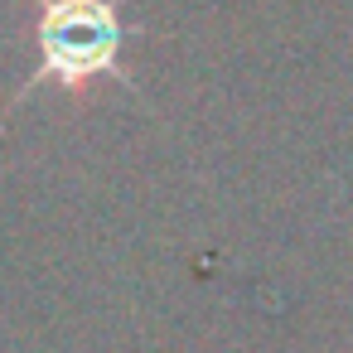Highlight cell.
Segmentation results:
<instances>
[{
    "instance_id": "1",
    "label": "cell",
    "mask_w": 353,
    "mask_h": 353,
    "mask_svg": "<svg viewBox=\"0 0 353 353\" xmlns=\"http://www.w3.org/2000/svg\"><path fill=\"white\" fill-rule=\"evenodd\" d=\"M121 6L126 0H39V68L30 73V88L59 83L68 92H88L102 78H121Z\"/></svg>"
}]
</instances>
